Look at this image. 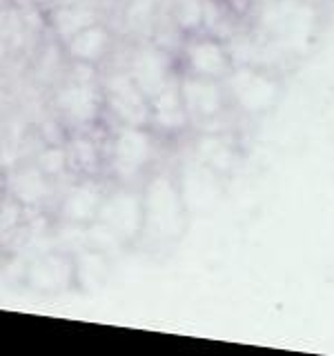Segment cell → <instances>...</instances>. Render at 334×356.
<instances>
[{
    "label": "cell",
    "mask_w": 334,
    "mask_h": 356,
    "mask_svg": "<svg viewBox=\"0 0 334 356\" xmlns=\"http://www.w3.org/2000/svg\"><path fill=\"white\" fill-rule=\"evenodd\" d=\"M189 122V114L187 107L183 103L181 96V85L172 83L170 87H165L159 96L152 98V122L156 129L174 134L185 129V125Z\"/></svg>",
    "instance_id": "13"
},
{
    "label": "cell",
    "mask_w": 334,
    "mask_h": 356,
    "mask_svg": "<svg viewBox=\"0 0 334 356\" xmlns=\"http://www.w3.org/2000/svg\"><path fill=\"white\" fill-rule=\"evenodd\" d=\"M105 105L103 83L98 85L92 72H76L56 94V107L70 125H89L100 114Z\"/></svg>",
    "instance_id": "3"
},
{
    "label": "cell",
    "mask_w": 334,
    "mask_h": 356,
    "mask_svg": "<svg viewBox=\"0 0 334 356\" xmlns=\"http://www.w3.org/2000/svg\"><path fill=\"white\" fill-rule=\"evenodd\" d=\"M96 14L92 9L74 5V7H61L58 11L51 14V27L56 31V36L63 38L65 42L74 38L78 31H83L85 27L94 25Z\"/></svg>",
    "instance_id": "17"
},
{
    "label": "cell",
    "mask_w": 334,
    "mask_h": 356,
    "mask_svg": "<svg viewBox=\"0 0 334 356\" xmlns=\"http://www.w3.org/2000/svg\"><path fill=\"white\" fill-rule=\"evenodd\" d=\"M96 225L111 234L118 243H127L136 238L141 232H145V205L143 196L120 189L105 196L100 214L96 218Z\"/></svg>",
    "instance_id": "4"
},
{
    "label": "cell",
    "mask_w": 334,
    "mask_h": 356,
    "mask_svg": "<svg viewBox=\"0 0 334 356\" xmlns=\"http://www.w3.org/2000/svg\"><path fill=\"white\" fill-rule=\"evenodd\" d=\"M145 205V232L154 238L170 241L178 238L187 225V203L170 176L159 174L145 187L143 194Z\"/></svg>",
    "instance_id": "1"
},
{
    "label": "cell",
    "mask_w": 334,
    "mask_h": 356,
    "mask_svg": "<svg viewBox=\"0 0 334 356\" xmlns=\"http://www.w3.org/2000/svg\"><path fill=\"white\" fill-rule=\"evenodd\" d=\"M105 107L120 125L145 127L152 122V100L136 85L129 72L109 74L103 81Z\"/></svg>",
    "instance_id": "2"
},
{
    "label": "cell",
    "mask_w": 334,
    "mask_h": 356,
    "mask_svg": "<svg viewBox=\"0 0 334 356\" xmlns=\"http://www.w3.org/2000/svg\"><path fill=\"white\" fill-rule=\"evenodd\" d=\"M183 58H185V67L189 70V74L212 78V81L228 78L232 72V60H230L228 49L223 47V42L209 36L189 38L185 42Z\"/></svg>",
    "instance_id": "7"
},
{
    "label": "cell",
    "mask_w": 334,
    "mask_h": 356,
    "mask_svg": "<svg viewBox=\"0 0 334 356\" xmlns=\"http://www.w3.org/2000/svg\"><path fill=\"white\" fill-rule=\"evenodd\" d=\"M65 44H67V51L72 54V58L76 63L94 65L98 60H103L109 49V31L103 25L94 22V25L78 31L76 36L70 38Z\"/></svg>",
    "instance_id": "14"
},
{
    "label": "cell",
    "mask_w": 334,
    "mask_h": 356,
    "mask_svg": "<svg viewBox=\"0 0 334 356\" xmlns=\"http://www.w3.org/2000/svg\"><path fill=\"white\" fill-rule=\"evenodd\" d=\"M65 165H70V161H67V149L63 147H47L38 156V167L47 176L58 174L65 170Z\"/></svg>",
    "instance_id": "20"
},
{
    "label": "cell",
    "mask_w": 334,
    "mask_h": 356,
    "mask_svg": "<svg viewBox=\"0 0 334 356\" xmlns=\"http://www.w3.org/2000/svg\"><path fill=\"white\" fill-rule=\"evenodd\" d=\"M47 174L40 167L38 170H22L14 178H11V196L22 205H38L40 200L47 198L49 194V183Z\"/></svg>",
    "instance_id": "15"
},
{
    "label": "cell",
    "mask_w": 334,
    "mask_h": 356,
    "mask_svg": "<svg viewBox=\"0 0 334 356\" xmlns=\"http://www.w3.org/2000/svg\"><path fill=\"white\" fill-rule=\"evenodd\" d=\"M27 285L40 292H58L74 281V261L65 259L58 254L40 256L38 261H33L27 267Z\"/></svg>",
    "instance_id": "10"
},
{
    "label": "cell",
    "mask_w": 334,
    "mask_h": 356,
    "mask_svg": "<svg viewBox=\"0 0 334 356\" xmlns=\"http://www.w3.org/2000/svg\"><path fill=\"white\" fill-rule=\"evenodd\" d=\"M129 76L136 81V85L143 92L148 94L150 100L174 83L170 58L156 47H143L132 56Z\"/></svg>",
    "instance_id": "8"
},
{
    "label": "cell",
    "mask_w": 334,
    "mask_h": 356,
    "mask_svg": "<svg viewBox=\"0 0 334 356\" xmlns=\"http://www.w3.org/2000/svg\"><path fill=\"white\" fill-rule=\"evenodd\" d=\"M181 192L189 209L209 207L218 198V192H221L216 172L209 170V167L200 161H194L189 167H185V172H183Z\"/></svg>",
    "instance_id": "12"
},
{
    "label": "cell",
    "mask_w": 334,
    "mask_h": 356,
    "mask_svg": "<svg viewBox=\"0 0 334 356\" xmlns=\"http://www.w3.org/2000/svg\"><path fill=\"white\" fill-rule=\"evenodd\" d=\"M196 161L207 165L209 170H214L216 174L230 172L234 161H237V154H234L232 145L228 140H223L221 136H203L196 140Z\"/></svg>",
    "instance_id": "16"
},
{
    "label": "cell",
    "mask_w": 334,
    "mask_h": 356,
    "mask_svg": "<svg viewBox=\"0 0 334 356\" xmlns=\"http://www.w3.org/2000/svg\"><path fill=\"white\" fill-rule=\"evenodd\" d=\"M178 85H181V96H183V103L187 107L189 118L209 120L223 111L225 94H223L218 81L189 74Z\"/></svg>",
    "instance_id": "9"
},
{
    "label": "cell",
    "mask_w": 334,
    "mask_h": 356,
    "mask_svg": "<svg viewBox=\"0 0 334 356\" xmlns=\"http://www.w3.org/2000/svg\"><path fill=\"white\" fill-rule=\"evenodd\" d=\"M225 87L234 103L248 114H263L278 100V83L270 74L252 70V67L232 70L225 78Z\"/></svg>",
    "instance_id": "6"
},
{
    "label": "cell",
    "mask_w": 334,
    "mask_h": 356,
    "mask_svg": "<svg viewBox=\"0 0 334 356\" xmlns=\"http://www.w3.org/2000/svg\"><path fill=\"white\" fill-rule=\"evenodd\" d=\"M103 189L94 183H78L70 187L61 203V214L65 220L76 222V225H89L96 222L100 207H103Z\"/></svg>",
    "instance_id": "11"
},
{
    "label": "cell",
    "mask_w": 334,
    "mask_h": 356,
    "mask_svg": "<svg viewBox=\"0 0 334 356\" xmlns=\"http://www.w3.org/2000/svg\"><path fill=\"white\" fill-rule=\"evenodd\" d=\"M107 276V261L98 250H85L74 261V281L83 287H98Z\"/></svg>",
    "instance_id": "18"
},
{
    "label": "cell",
    "mask_w": 334,
    "mask_h": 356,
    "mask_svg": "<svg viewBox=\"0 0 334 356\" xmlns=\"http://www.w3.org/2000/svg\"><path fill=\"white\" fill-rule=\"evenodd\" d=\"M154 156V138L145 127L120 125L111 140V172L120 181L136 178Z\"/></svg>",
    "instance_id": "5"
},
{
    "label": "cell",
    "mask_w": 334,
    "mask_h": 356,
    "mask_svg": "<svg viewBox=\"0 0 334 356\" xmlns=\"http://www.w3.org/2000/svg\"><path fill=\"white\" fill-rule=\"evenodd\" d=\"M67 161L78 172H85V174H92L96 172L98 167V147L94 140H89L87 136H74L67 145Z\"/></svg>",
    "instance_id": "19"
}]
</instances>
